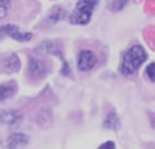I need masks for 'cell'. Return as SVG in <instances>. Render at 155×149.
I'll return each instance as SVG.
<instances>
[{"label": "cell", "instance_id": "cell-2", "mask_svg": "<svg viewBox=\"0 0 155 149\" xmlns=\"http://www.w3.org/2000/svg\"><path fill=\"white\" fill-rule=\"evenodd\" d=\"M98 0H80L75 5L74 12L69 17V23L71 24H77V26H86L89 24L94 9L97 8Z\"/></svg>", "mask_w": 155, "mask_h": 149}, {"label": "cell", "instance_id": "cell-16", "mask_svg": "<svg viewBox=\"0 0 155 149\" xmlns=\"http://www.w3.org/2000/svg\"><path fill=\"white\" fill-rule=\"evenodd\" d=\"M98 149H116V145H114V142L108 140V142H104V143Z\"/></svg>", "mask_w": 155, "mask_h": 149}, {"label": "cell", "instance_id": "cell-6", "mask_svg": "<svg viewBox=\"0 0 155 149\" xmlns=\"http://www.w3.org/2000/svg\"><path fill=\"white\" fill-rule=\"evenodd\" d=\"M29 143V136L23 133H15L8 139V149H23Z\"/></svg>", "mask_w": 155, "mask_h": 149}, {"label": "cell", "instance_id": "cell-3", "mask_svg": "<svg viewBox=\"0 0 155 149\" xmlns=\"http://www.w3.org/2000/svg\"><path fill=\"white\" fill-rule=\"evenodd\" d=\"M3 36L14 38L15 41H20V42H27V41L32 39V33L24 32V30H20L17 26H12V24L0 26V39H2Z\"/></svg>", "mask_w": 155, "mask_h": 149}, {"label": "cell", "instance_id": "cell-11", "mask_svg": "<svg viewBox=\"0 0 155 149\" xmlns=\"http://www.w3.org/2000/svg\"><path fill=\"white\" fill-rule=\"evenodd\" d=\"M66 15V12H65V9H62V8H54L51 9V12L47 15V18H45V21L48 23V24H56L57 21H60L63 17Z\"/></svg>", "mask_w": 155, "mask_h": 149}, {"label": "cell", "instance_id": "cell-10", "mask_svg": "<svg viewBox=\"0 0 155 149\" xmlns=\"http://www.w3.org/2000/svg\"><path fill=\"white\" fill-rule=\"evenodd\" d=\"M104 128H107V130H114V131L120 128V121H119V118H117L116 113H108V114H107V118H105V121H104Z\"/></svg>", "mask_w": 155, "mask_h": 149}, {"label": "cell", "instance_id": "cell-1", "mask_svg": "<svg viewBox=\"0 0 155 149\" xmlns=\"http://www.w3.org/2000/svg\"><path fill=\"white\" fill-rule=\"evenodd\" d=\"M146 51L142 45L134 44L127 50L122 56V62H120V72L124 75H133L137 72V69L145 63L146 60Z\"/></svg>", "mask_w": 155, "mask_h": 149}, {"label": "cell", "instance_id": "cell-15", "mask_svg": "<svg viewBox=\"0 0 155 149\" xmlns=\"http://www.w3.org/2000/svg\"><path fill=\"white\" fill-rule=\"evenodd\" d=\"M145 75L151 80V81H155V62L149 63L146 66V71H145Z\"/></svg>", "mask_w": 155, "mask_h": 149}, {"label": "cell", "instance_id": "cell-12", "mask_svg": "<svg viewBox=\"0 0 155 149\" xmlns=\"http://www.w3.org/2000/svg\"><path fill=\"white\" fill-rule=\"evenodd\" d=\"M128 2H130V0H110L108 9H110L111 12H119V11H122V9L127 6Z\"/></svg>", "mask_w": 155, "mask_h": 149}, {"label": "cell", "instance_id": "cell-5", "mask_svg": "<svg viewBox=\"0 0 155 149\" xmlns=\"http://www.w3.org/2000/svg\"><path fill=\"white\" fill-rule=\"evenodd\" d=\"M47 74V65L35 57L29 59V75L32 78H42Z\"/></svg>", "mask_w": 155, "mask_h": 149}, {"label": "cell", "instance_id": "cell-14", "mask_svg": "<svg viewBox=\"0 0 155 149\" xmlns=\"http://www.w3.org/2000/svg\"><path fill=\"white\" fill-rule=\"evenodd\" d=\"M9 5H11V0H0V20L8 15Z\"/></svg>", "mask_w": 155, "mask_h": 149}, {"label": "cell", "instance_id": "cell-7", "mask_svg": "<svg viewBox=\"0 0 155 149\" xmlns=\"http://www.w3.org/2000/svg\"><path fill=\"white\" fill-rule=\"evenodd\" d=\"M2 66L6 72H15V71L20 69L21 63H20V59H18L17 54H9L2 60Z\"/></svg>", "mask_w": 155, "mask_h": 149}, {"label": "cell", "instance_id": "cell-9", "mask_svg": "<svg viewBox=\"0 0 155 149\" xmlns=\"http://www.w3.org/2000/svg\"><path fill=\"white\" fill-rule=\"evenodd\" d=\"M15 91H17V84L14 81H8V83L0 84V102L11 98L15 94Z\"/></svg>", "mask_w": 155, "mask_h": 149}, {"label": "cell", "instance_id": "cell-13", "mask_svg": "<svg viewBox=\"0 0 155 149\" xmlns=\"http://www.w3.org/2000/svg\"><path fill=\"white\" fill-rule=\"evenodd\" d=\"M39 51H45V53H53V54H59L60 56V51L56 48V45L53 44V42H48V41H45V42H42L39 47H38Z\"/></svg>", "mask_w": 155, "mask_h": 149}, {"label": "cell", "instance_id": "cell-4", "mask_svg": "<svg viewBox=\"0 0 155 149\" xmlns=\"http://www.w3.org/2000/svg\"><path fill=\"white\" fill-rule=\"evenodd\" d=\"M98 59L95 56L94 51L91 50H81L78 53V57H77V66L80 71H91L95 65H97Z\"/></svg>", "mask_w": 155, "mask_h": 149}, {"label": "cell", "instance_id": "cell-8", "mask_svg": "<svg viewBox=\"0 0 155 149\" xmlns=\"http://www.w3.org/2000/svg\"><path fill=\"white\" fill-rule=\"evenodd\" d=\"M20 119H21V114L18 111H14V110L0 111V122L5 125H15L20 122Z\"/></svg>", "mask_w": 155, "mask_h": 149}]
</instances>
